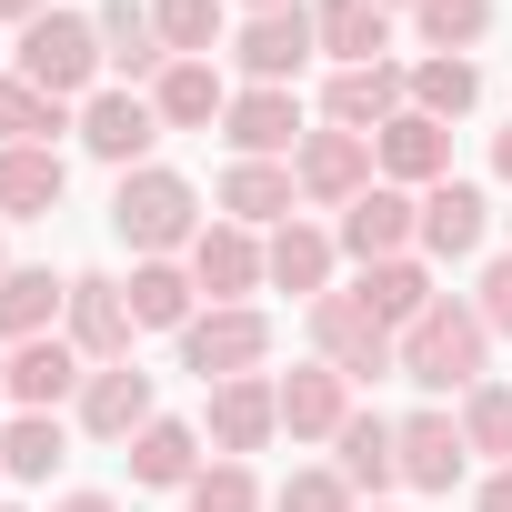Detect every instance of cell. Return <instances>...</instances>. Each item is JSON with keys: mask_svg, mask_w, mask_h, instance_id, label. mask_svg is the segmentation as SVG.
Listing matches in <instances>:
<instances>
[{"mask_svg": "<svg viewBox=\"0 0 512 512\" xmlns=\"http://www.w3.org/2000/svg\"><path fill=\"white\" fill-rule=\"evenodd\" d=\"M131 322L141 332H191L201 322V282H191V262H131Z\"/></svg>", "mask_w": 512, "mask_h": 512, "instance_id": "484cf974", "label": "cell"}, {"mask_svg": "<svg viewBox=\"0 0 512 512\" xmlns=\"http://www.w3.org/2000/svg\"><path fill=\"white\" fill-rule=\"evenodd\" d=\"M0 272H11V251H0Z\"/></svg>", "mask_w": 512, "mask_h": 512, "instance_id": "c3c4849f", "label": "cell"}, {"mask_svg": "<svg viewBox=\"0 0 512 512\" xmlns=\"http://www.w3.org/2000/svg\"><path fill=\"white\" fill-rule=\"evenodd\" d=\"M151 111H161V131H221L231 81H221L211 61H171V71L151 81Z\"/></svg>", "mask_w": 512, "mask_h": 512, "instance_id": "d4e9b609", "label": "cell"}, {"mask_svg": "<svg viewBox=\"0 0 512 512\" xmlns=\"http://www.w3.org/2000/svg\"><path fill=\"white\" fill-rule=\"evenodd\" d=\"M151 141H161V111H151V91H91L81 101V151L91 161H111V171H141L151 161Z\"/></svg>", "mask_w": 512, "mask_h": 512, "instance_id": "30bf717a", "label": "cell"}, {"mask_svg": "<svg viewBox=\"0 0 512 512\" xmlns=\"http://www.w3.org/2000/svg\"><path fill=\"white\" fill-rule=\"evenodd\" d=\"M191 512H262V482H251V462H201L191 472Z\"/></svg>", "mask_w": 512, "mask_h": 512, "instance_id": "74e56055", "label": "cell"}, {"mask_svg": "<svg viewBox=\"0 0 512 512\" xmlns=\"http://www.w3.org/2000/svg\"><path fill=\"white\" fill-rule=\"evenodd\" d=\"M472 512H512V462H492V482L472 492Z\"/></svg>", "mask_w": 512, "mask_h": 512, "instance_id": "60d3db41", "label": "cell"}, {"mask_svg": "<svg viewBox=\"0 0 512 512\" xmlns=\"http://www.w3.org/2000/svg\"><path fill=\"white\" fill-rule=\"evenodd\" d=\"M61 191H71L61 151H0V221H41L61 211Z\"/></svg>", "mask_w": 512, "mask_h": 512, "instance_id": "1f68e13d", "label": "cell"}, {"mask_svg": "<svg viewBox=\"0 0 512 512\" xmlns=\"http://www.w3.org/2000/svg\"><path fill=\"white\" fill-rule=\"evenodd\" d=\"M492 171H502V181H512V131H492Z\"/></svg>", "mask_w": 512, "mask_h": 512, "instance_id": "ee69618b", "label": "cell"}, {"mask_svg": "<svg viewBox=\"0 0 512 512\" xmlns=\"http://www.w3.org/2000/svg\"><path fill=\"white\" fill-rule=\"evenodd\" d=\"M462 442L492 452V462H512V382H472L462 392Z\"/></svg>", "mask_w": 512, "mask_h": 512, "instance_id": "8d00e7d4", "label": "cell"}, {"mask_svg": "<svg viewBox=\"0 0 512 512\" xmlns=\"http://www.w3.org/2000/svg\"><path fill=\"white\" fill-rule=\"evenodd\" d=\"M292 181H302V201L312 211H352L372 181H382V161H372V141L362 131H302V151H292Z\"/></svg>", "mask_w": 512, "mask_h": 512, "instance_id": "8992f818", "label": "cell"}, {"mask_svg": "<svg viewBox=\"0 0 512 512\" xmlns=\"http://www.w3.org/2000/svg\"><path fill=\"white\" fill-rule=\"evenodd\" d=\"M262 362H272V312H251V302H211V312L181 332V372H201V392L262 372Z\"/></svg>", "mask_w": 512, "mask_h": 512, "instance_id": "5b68a950", "label": "cell"}, {"mask_svg": "<svg viewBox=\"0 0 512 512\" xmlns=\"http://www.w3.org/2000/svg\"><path fill=\"white\" fill-rule=\"evenodd\" d=\"M472 312H482L492 332H512V251H502V262L482 272V292H472Z\"/></svg>", "mask_w": 512, "mask_h": 512, "instance_id": "ab89813d", "label": "cell"}, {"mask_svg": "<svg viewBox=\"0 0 512 512\" xmlns=\"http://www.w3.org/2000/svg\"><path fill=\"white\" fill-rule=\"evenodd\" d=\"M482 231H492V201L472 181H432L422 191V262H472Z\"/></svg>", "mask_w": 512, "mask_h": 512, "instance_id": "ffe728a7", "label": "cell"}, {"mask_svg": "<svg viewBox=\"0 0 512 512\" xmlns=\"http://www.w3.org/2000/svg\"><path fill=\"white\" fill-rule=\"evenodd\" d=\"M71 462V432H61V412H21L11 432H0V472L11 482H51Z\"/></svg>", "mask_w": 512, "mask_h": 512, "instance_id": "d6a6232c", "label": "cell"}, {"mask_svg": "<svg viewBox=\"0 0 512 512\" xmlns=\"http://www.w3.org/2000/svg\"><path fill=\"white\" fill-rule=\"evenodd\" d=\"M332 241H342V262H362V272H372V262H402V251H422V201H412L402 181H372V191L342 211Z\"/></svg>", "mask_w": 512, "mask_h": 512, "instance_id": "52a82bcc", "label": "cell"}, {"mask_svg": "<svg viewBox=\"0 0 512 512\" xmlns=\"http://www.w3.org/2000/svg\"><path fill=\"white\" fill-rule=\"evenodd\" d=\"M482 352H492V322L442 292V302L402 332V382H422V392H472V382H482Z\"/></svg>", "mask_w": 512, "mask_h": 512, "instance_id": "7a4b0ae2", "label": "cell"}, {"mask_svg": "<svg viewBox=\"0 0 512 512\" xmlns=\"http://www.w3.org/2000/svg\"><path fill=\"white\" fill-rule=\"evenodd\" d=\"M272 512H352V482H342L332 462H302V472L272 492Z\"/></svg>", "mask_w": 512, "mask_h": 512, "instance_id": "f35d334b", "label": "cell"}, {"mask_svg": "<svg viewBox=\"0 0 512 512\" xmlns=\"http://www.w3.org/2000/svg\"><path fill=\"white\" fill-rule=\"evenodd\" d=\"M332 262H342V241H332L322 221H302V211H292V221L262 241V282H272V292H292L302 312L332 292Z\"/></svg>", "mask_w": 512, "mask_h": 512, "instance_id": "4fadbf2b", "label": "cell"}, {"mask_svg": "<svg viewBox=\"0 0 512 512\" xmlns=\"http://www.w3.org/2000/svg\"><path fill=\"white\" fill-rule=\"evenodd\" d=\"M462 462H472V442H462L452 412H412V422H402V482H412V492H452Z\"/></svg>", "mask_w": 512, "mask_h": 512, "instance_id": "4316f807", "label": "cell"}, {"mask_svg": "<svg viewBox=\"0 0 512 512\" xmlns=\"http://www.w3.org/2000/svg\"><path fill=\"white\" fill-rule=\"evenodd\" d=\"M191 282L211 302H241V292H262V231H241V221H201V241L181 251Z\"/></svg>", "mask_w": 512, "mask_h": 512, "instance_id": "2e32d148", "label": "cell"}, {"mask_svg": "<svg viewBox=\"0 0 512 512\" xmlns=\"http://www.w3.org/2000/svg\"><path fill=\"white\" fill-rule=\"evenodd\" d=\"M482 101V71L462 61V51H422L412 61V111H432V121H462Z\"/></svg>", "mask_w": 512, "mask_h": 512, "instance_id": "836d02e7", "label": "cell"}, {"mask_svg": "<svg viewBox=\"0 0 512 512\" xmlns=\"http://www.w3.org/2000/svg\"><path fill=\"white\" fill-rule=\"evenodd\" d=\"M201 432H211V452L221 462H251L272 432H282V382H262V372H241V382H211V402H201Z\"/></svg>", "mask_w": 512, "mask_h": 512, "instance_id": "9c48e42d", "label": "cell"}, {"mask_svg": "<svg viewBox=\"0 0 512 512\" xmlns=\"http://www.w3.org/2000/svg\"><path fill=\"white\" fill-rule=\"evenodd\" d=\"M61 322H71V352H81L91 372H101V362H131V332H141V322H131V292H121L111 272H81Z\"/></svg>", "mask_w": 512, "mask_h": 512, "instance_id": "7c38bea8", "label": "cell"}, {"mask_svg": "<svg viewBox=\"0 0 512 512\" xmlns=\"http://www.w3.org/2000/svg\"><path fill=\"white\" fill-rule=\"evenodd\" d=\"M312 352H322L342 382H382V372H402V332L372 322L362 292H322V302H312Z\"/></svg>", "mask_w": 512, "mask_h": 512, "instance_id": "277c9868", "label": "cell"}, {"mask_svg": "<svg viewBox=\"0 0 512 512\" xmlns=\"http://www.w3.org/2000/svg\"><path fill=\"white\" fill-rule=\"evenodd\" d=\"M41 11H51V0H0V21H21V31H31Z\"/></svg>", "mask_w": 512, "mask_h": 512, "instance_id": "7bdbcfd3", "label": "cell"}, {"mask_svg": "<svg viewBox=\"0 0 512 512\" xmlns=\"http://www.w3.org/2000/svg\"><path fill=\"white\" fill-rule=\"evenodd\" d=\"M292 201H302L292 161H231L221 171V221H241V231H282Z\"/></svg>", "mask_w": 512, "mask_h": 512, "instance_id": "44dd1931", "label": "cell"}, {"mask_svg": "<svg viewBox=\"0 0 512 512\" xmlns=\"http://www.w3.org/2000/svg\"><path fill=\"white\" fill-rule=\"evenodd\" d=\"M0 402H11V352H0Z\"/></svg>", "mask_w": 512, "mask_h": 512, "instance_id": "f6af8a7d", "label": "cell"}, {"mask_svg": "<svg viewBox=\"0 0 512 512\" xmlns=\"http://www.w3.org/2000/svg\"><path fill=\"white\" fill-rule=\"evenodd\" d=\"M81 382H91V362L71 352V332H41V342L11 352V402L21 412H61V402H81Z\"/></svg>", "mask_w": 512, "mask_h": 512, "instance_id": "e0dca14e", "label": "cell"}, {"mask_svg": "<svg viewBox=\"0 0 512 512\" xmlns=\"http://www.w3.org/2000/svg\"><path fill=\"white\" fill-rule=\"evenodd\" d=\"M322 41H312V11L292 0V11H251L241 31H231V61H241V81L251 91H292V71L312 61Z\"/></svg>", "mask_w": 512, "mask_h": 512, "instance_id": "ba28073f", "label": "cell"}, {"mask_svg": "<svg viewBox=\"0 0 512 512\" xmlns=\"http://www.w3.org/2000/svg\"><path fill=\"white\" fill-rule=\"evenodd\" d=\"M111 231L141 251V262H171V251H191V241H201V191H191L181 171L141 161V171H121V181H111Z\"/></svg>", "mask_w": 512, "mask_h": 512, "instance_id": "6da1fadb", "label": "cell"}, {"mask_svg": "<svg viewBox=\"0 0 512 512\" xmlns=\"http://www.w3.org/2000/svg\"><path fill=\"white\" fill-rule=\"evenodd\" d=\"M51 512H121V502H111V492H61Z\"/></svg>", "mask_w": 512, "mask_h": 512, "instance_id": "b9f144b4", "label": "cell"}, {"mask_svg": "<svg viewBox=\"0 0 512 512\" xmlns=\"http://www.w3.org/2000/svg\"><path fill=\"white\" fill-rule=\"evenodd\" d=\"M221 141H231V161H292L302 151V101L292 91H231Z\"/></svg>", "mask_w": 512, "mask_h": 512, "instance_id": "9a60e30c", "label": "cell"}, {"mask_svg": "<svg viewBox=\"0 0 512 512\" xmlns=\"http://www.w3.org/2000/svg\"><path fill=\"white\" fill-rule=\"evenodd\" d=\"M382 11H412V0H382Z\"/></svg>", "mask_w": 512, "mask_h": 512, "instance_id": "7dc6e473", "label": "cell"}, {"mask_svg": "<svg viewBox=\"0 0 512 512\" xmlns=\"http://www.w3.org/2000/svg\"><path fill=\"white\" fill-rule=\"evenodd\" d=\"M372 512H392V502H372Z\"/></svg>", "mask_w": 512, "mask_h": 512, "instance_id": "681fc988", "label": "cell"}, {"mask_svg": "<svg viewBox=\"0 0 512 512\" xmlns=\"http://www.w3.org/2000/svg\"><path fill=\"white\" fill-rule=\"evenodd\" d=\"M251 11H292V0H251Z\"/></svg>", "mask_w": 512, "mask_h": 512, "instance_id": "bcb514c9", "label": "cell"}, {"mask_svg": "<svg viewBox=\"0 0 512 512\" xmlns=\"http://www.w3.org/2000/svg\"><path fill=\"white\" fill-rule=\"evenodd\" d=\"M91 21H101V61L121 71V91L171 71V51H161V21H151V0H101Z\"/></svg>", "mask_w": 512, "mask_h": 512, "instance_id": "7402d4cb", "label": "cell"}, {"mask_svg": "<svg viewBox=\"0 0 512 512\" xmlns=\"http://www.w3.org/2000/svg\"><path fill=\"white\" fill-rule=\"evenodd\" d=\"M141 422H161V412H151V372H141V362H101V372L81 382V432H91V442H131Z\"/></svg>", "mask_w": 512, "mask_h": 512, "instance_id": "ac0fdd59", "label": "cell"}, {"mask_svg": "<svg viewBox=\"0 0 512 512\" xmlns=\"http://www.w3.org/2000/svg\"><path fill=\"white\" fill-rule=\"evenodd\" d=\"M332 452H342L332 472H342L352 492H372V502L402 482V422H382V412H352V422L332 432Z\"/></svg>", "mask_w": 512, "mask_h": 512, "instance_id": "cb8c5ba5", "label": "cell"}, {"mask_svg": "<svg viewBox=\"0 0 512 512\" xmlns=\"http://www.w3.org/2000/svg\"><path fill=\"white\" fill-rule=\"evenodd\" d=\"M191 472H201V432H191V422L161 412V422L131 432V482H141V492H191Z\"/></svg>", "mask_w": 512, "mask_h": 512, "instance_id": "f546056e", "label": "cell"}, {"mask_svg": "<svg viewBox=\"0 0 512 512\" xmlns=\"http://www.w3.org/2000/svg\"><path fill=\"white\" fill-rule=\"evenodd\" d=\"M372 161H382V181H402V191H432V181H452V121H432V111H402V121H382V131H372Z\"/></svg>", "mask_w": 512, "mask_h": 512, "instance_id": "5bb4252c", "label": "cell"}, {"mask_svg": "<svg viewBox=\"0 0 512 512\" xmlns=\"http://www.w3.org/2000/svg\"><path fill=\"white\" fill-rule=\"evenodd\" d=\"M151 21H161V51L171 61H211V41L231 31L221 0H151Z\"/></svg>", "mask_w": 512, "mask_h": 512, "instance_id": "d590c367", "label": "cell"}, {"mask_svg": "<svg viewBox=\"0 0 512 512\" xmlns=\"http://www.w3.org/2000/svg\"><path fill=\"white\" fill-rule=\"evenodd\" d=\"M61 312H71V282H61L51 262H11V272H0V352L41 342Z\"/></svg>", "mask_w": 512, "mask_h": 512, "instance_id": "d6986e66", "label": "cell"}, {"mask_svg": "<svg viewBox=\"0 0 512 512\" xmlns=\"http://www.w3.org/2000/svg\"><path fill=\"white\" fill-rule=\"evenodd\" d=\"M412 111V71L402 61H362V71H332V91H322V121L332 131H382V121H402Z\"/></svg>", "mask_w": 512, "mask_h": 512, "instance_id": "8fae6325", "label": "cell"}, {"mask_svg": "<svg viewBox=\"0 0 512 512\" xmlns=\"http://www.w3.org/2000/svg\"><path fill=\"white\" fill-rule=\"evenodd\" d=\"M0 512H11V502H0Z\"/></svg>", "mask_w": 512, "mask_h": 512, "instance_id": "f907efd6", "label": "cell"}, {"mask_svg": "<svg viewBox=\"0 0 512 512\" xmlns=\"http://www.w3.org/2000/svg\"><path fill=\"white\" fill-rule=\"evenodd\" d=\"M362 302H372V322L412 332V322L442 302V282H432V262H422V251H402V262H372V272H362Z\"/></svg>", "mask_w": 512, "mask_h": 512, "instance_id": "4dcf8cb0", "label": "cell"}, {"mask_svg": "<svg viewBox=\"0 0 512 512\" xmlns=\"http://www.w3.org/2000/svg\"><path fill=\"white\" fill-rule=\"evenodd\" d=\"M312 41H322L342 71H362V61L392 51V11H382V0H312Z\"/></svg>", "mask_w": 512, "mask_h": 512, "instance_id": "f1b7e54d", "label": "cell"}, {"mask_svg": "<svg viewBox=\"0 0 512 512\" xmlns=\"http://www.w3.org/2000/svg\"><path fill=\"white\" fill-rule=\"evenodd\" d=\"M412 31H422V51H482V31H492V0H412Z\"/></svg>", "mask_w": 512, "mask_h": 512, "instance_id": "e575fe53", "label": "cell"}, {"mask_svg": "<svg viewBox=\"0 0 512 512\" xmlns=\"http://www.w3.org/2000/svg\"><path fill=\"white\" fill-rule=\"evenodd\" d=\"M61 131H81L71 101H51V91L21 81V71H0V151H61Z\"/></svg>", "mask_w": 512, "mask_h": 512, "instance_id": "83f0119b", "label": "cell"}, {"mask_svg": "<svg viewBox=\"0 0 512 512\" xmlns=\"http://www.w3.org/2000/svg\"><path fill=\"white\" fill-rule=\"evenodd\" d=\"M11 71H21V81H41L51 101H71V91L91 101V91H101V71H111V61H101V21H91V11H41V21L21 31Z\"/></svg>", "mask_w": 512, "mask_h": 512, "instance_id": "3957f363", "label": "cell"}, {"mask_svg": "<svg viewBox=\"0 0 512 512\" xmlns=\"http://www.w3.org/2000/svg\"><path fill=\"white\" fill-rule=\"evenodd\" d=\"M342 422H352V382H342L332 362L282 372V432H292V442H332Z\"/></svg>", "mask_w": 512, "mask_h": 512, "instance_id": "603a6c76", "label": "cell"}]
</instances>
